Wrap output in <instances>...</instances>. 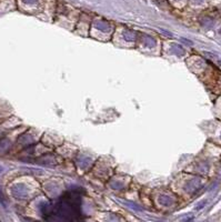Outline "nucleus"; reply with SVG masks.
Wrapping results in <instances>:
<instances>
[{
    "mask_svg": "<svg viewBox=\"0 0 221 222\" xmlns=\"http://www.w3.org/2000/svg\"><path fill=\"white\" fill-rule=\"evenodd\" d=\"M0 202H2L3 204H5V197H3L2 192L0 191Z\"/></svg>",
    "mask_w": 221,
    "mask_h": 222,
    "instance_id": "obj_1",
    "label": "nucleus"
},
{
    "mask_svg": "<svg viewBox=\"0 0 221 222\" xmlns=\"http://www.w3.org/2000/svg\"><path fill=\"white\" fill-rule=\"evenodd\" d=\"M0 172H1V168H0Z\"/></svg>",
    "mask_w": 221,
    "mask_h": 222,
    "instance_id": "obj_2",
    "label": "nucleus"
}]
</instances>
